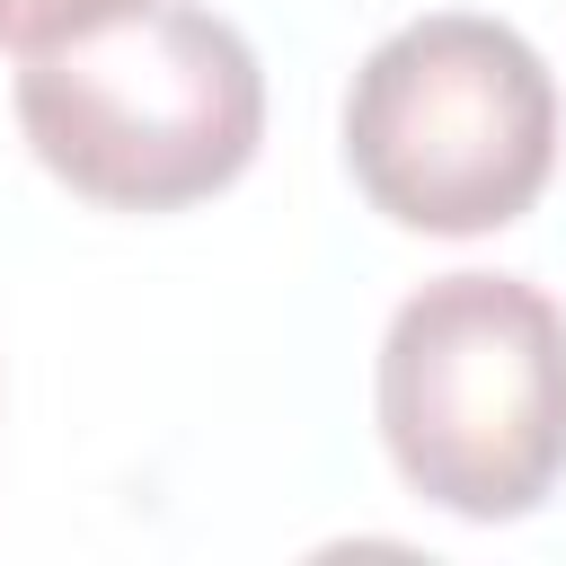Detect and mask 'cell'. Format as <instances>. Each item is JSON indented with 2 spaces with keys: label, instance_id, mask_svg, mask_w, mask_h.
Masks as SVG:
<instances>
[{
  "label": "cell",
  "instance_id": "1",
  "mask_svg": "<svg viewBox=\"0 0 566 566\" xmlns=\"http://www.w3.org/2000/svg\"><path fill=\"white\" fill-rule=\"evenodd\" d=\"M27 150L106 212H186L248 177L265 142V71L212 9L150 0L18 71Z\"/></svg>",
  "mask_w": 566,
  "mask_h": 566
},
{
  "label": "cell",
  "instance_id": "2",
  "mask_svg": "<svg viewBox=\"0 0 566 566\" xmlns=\"http://www.w3.org/2000/svg\"><path fill=\"white\" fill-rule=\"evenodd\" d=\"M371 407L407 495L522 522L566 478V310L522 274H433L380 336Z\"/></svg>",
  "mask_w": 566,
  "mask_h": 566
},
{
  "label": "cell",
  "instance_id": "3",
  "mask_svg": "<svg viewBox=\"0 0 566 566\" xmlns=\"http://www.w3.org/2000/svg\"><path fill=\"white\" fill-rule=\"evenodd\" d=\"M345 168L371 212L424 239L522 221L557 168V80L539 44L478 9L407 18L345 88Z\"/></svg>",
  "mask_w": 566,
  "mask_h": 566
},
{
  "label": "cell",
  "instance_id": "4",
  "mask_svg": "<svg viewBox=\"0 0 566 566\" xmlns=\"http://www.w3.org/2000/svg\"><path fill=\"white\" fill-rule=\"evenodd\" d=\"M150 0H0V44L9 53H44V44H71L106 18H133Z\"/></svg>",
  "mask_w": 566,
  "mask_h": 566
}]
</instances>
